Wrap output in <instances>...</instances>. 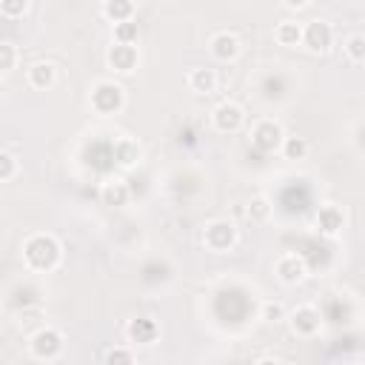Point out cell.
I'll return each mask as SVG.
<instances>
[{"label":"cell","instance_id":"obj_23","mask_svg":"<svg viewBox=\"0 0 365 365\" xmlns=\"http://www.w3.org/2000/svg\"><path fill=\"white\" fill-rule=\"evenodd\" d=\"M114 40L117 43H137V23H114Z\"/></svg>","mask_w":365,"mask_h":365},{"label":"cell","instance_id":"obj_13","mask_svg":"<svg viewBox=\"0 0 365 365\" xmlns=\"http://www.w3.org/2000/svg\"><path fill=\"white\" fill-rule=\"evenodd\" d=\"M342 222H345V217H342V211L336 205H322L319 214H317V228L322 234H328V237L339 234L342 231Z\"/></svg>","mask_w":365,"mask_h":365},{"label":"cell","instance_id":"obj_4","mask_svg":"<svg viewBox=\"0 0 365 365\" xmlns=\"http://www.w3.org/2000/svg\"><path fill=\"white\" fill-rule=\"evenodd\" d=\"M237 240V231L228 220H214L205 225V234H202V242L211 248V251H228Z\"/></svg>","mask_w":365,"mask_h":365},{"label":"cell","instance_id":"obj_8","mask_svg":"<svg viewBox=\"0 0 365 365\" xmlns=\"http://www.w3.org/2000/svg\"><path fill=\"white\" fill-rule=\"evenodd\" d=\"M108 66H111L114 71L128 74V71L137 66V48H134V43H114V46L108 48Z\"/></svg>","mask_w":365,"mask_h":365},{"label":"cell","instance_id":"obj_12","mask_svg":"<svg viewBox=\"0 0 365 365\" xmlns=\"http://www.w3.org/2000/svg\"><path fill=\"white\" fill-rule=\"evenodd\" d=\"M211 54L217 60H234L240 54V40L228 31H220V34L211 37Z\"/></svg>","mask_w":365,"mask_h":365},{"label":"cell","instance_id":"obj_3","mask_svg":"<svg viewBox=\"0 0 365 365\" xmlns=\"http://www.w3.org/2000/svg\"><path fill=\"white\" fill-rule=\"evenodd\" d=\"M251 143H254V148L262 151V154L277 151V148L282 145V125L274 123V120L257 123V125H254V134H251Z\"/></svg>","mask_w":365,"mask_h":365},{"label":"cell","instance_id":"obj_20","mask_svg":"<svg viewBox=\"0 0 365 365\" xmlns=\"http://www.w3.org/2000/svg\"><path fill=\"white\" fill-rule=\"evenodd\" d=\"M282 154H285L288 160H302V157L308 154V143H305L302 137H285V140H282Z\"/></svg>","mask_w":365,"mask_h":365},{"label":"cell","instance_id":"obj_26","mask_svg":"<svg viewBox=\"0 0 365 365\" xmlns=\"http://www.w3.org/2000/svg\"><path fill=\"white\" fill-rule=\"evenodd\" d=\"M14 168H17L14 157H11L9 151H3V154H0V180H3V182H9V180L14 177Z\"/></svg>","mask_w":365,"mask_h":365},{"label":"cell","instance_id":"obj_2","mask_svg":"<svg viewBox=\"0 0 365 365\" xmlns=\"http://www.w3.org/2000/svg\"><path fill=\"white\" fill-rule=\"evenodd\" d=\"M123 103H125V94H123V88H120L117 83L103 80V83H97L94 91H91V108H94L97 114H114V111L123 108Z\"/></svg>","mask_w":365,"mask_h":365},{"label":"cell","instance_id":"obj_24","mask_svg":"<svg viewBox=\"0 0 365 365\" xmlns=\"http://www.w3.org/2000/svg\"><path fill=\"white\" fill-rule=\"evenodd\" d=\"M26 9H29V0H0V11L6 14V17H23L26 14Z\"/></svg>","mask_w":365,"mask_h":365},{"label":"cell","instance_id":"obj_5","mask_svg":"<svg viewBox=\"0 0 365 365\" xmlns=\"http://www.w3.org/2000/svg\"><path fill=\"white\" fill-rule=\"evenodd\" d=\"M60 351H63V336H60V331L43 328V331L34 334V339H31V354H34L37 359H54Z\"/></svg>","mask_w":365,"mask_h":365},{"label":"cell","instance_id":"obj_17","mask_svg":"<svg viewBox=\"0 0 365 365\" xmlns=\"http://www.w3.org/2000/svg\"><path fill=\"white\" fill-rule=\"evenodd\" d=\"M114 160L120 163V165H134L137 160H140V145L134 143V140H117L114 143Z\"/></svg>","mask_w":365,"mask_h":365},{"label":"cell","instance_id":"obj_9","mask_svg":"<svg viewBox=\"0 0 365 365\" xmlns=\"http://www.w3.org/2000/svg\"><path fill=\"white\" fill-rule=\"evenodd\" d=\"M125 334H128V339L137 342V345H151V342L157 339V334H160V325H157L151 317H137V319L128 322Z\"/></svg>","mask_w":365,"mask_h":365},{"label":"cell","instance_id":"obj_28","mask_svg":"<svg viewBox=\"0 0 365 365\" xmlns=\"http://www.w3.org/2000/svg\"><path fill=\"white\" fill-rule=\"evenodd\" d=\"M106 362H134V354L131 351H123V348H111L106 354Z\"/></svg>","mask_w":365,"mask_h":365},{"label":"cell","instance_id":"obj_22","mask_svg":"<svg viewBox=\"0 0 365 365\" xmlns=\"http://www.w3.org/2000/svg\"><path fill=\"white\" fill-rule=\"evenodd\" d=\"M345 51H348V57H351L354 63H365V34H354V37H348Z\"/></svg>","mask_w":365,"mask_h":365},{"label":"cell","instance_id":"obj_15","mask_svg":"<svg viewBox=\"0 0 365 365\" xmlns=\"http://www.w3.org/2000/svg\"><path fill=\"white\" fill-rule=\"evenodd\" d=\"M188 86H191L197 94H211V91L217 88V74H214V68H191Z\"/></svg>","mask_w":365,"mask_h":365},{"label":"cell","instance_id":"obj_27","mask_svg":"<svg viewBox=\"0 0 365 365\" xmlns=\"http://www.w3.org/2000/svg\"><path fill=\"white\" fill-rule=\"evenodd\" d=\"M282 317H285V308L279 302H265L262 305V319L265 322H279Z\"/></svg>","mask_w":365,"mask_h":365},{"label":"cell","instance_id":"obj_11","mask_svg":"<svg viewBox=\"0 0 365 365\" xmlns=\"http://www.w3.org/2000/svg\"><path fill=\"white\" fill-rule=\"evenodd\" d=\"M291 325H294L297 334L314 336V334L319 331V311L311 308V305H302V308H297V311L291 314Z\"/></svg>","mask_w":365,"mask_h":365},{"label":"cell","instance_id":"obj_6","mask_svg":"<svg viewBox=\"0 0 365 365\" xmlns=\"http://www.w3.org/2000/svg\"><path fill=\"white\" fill-rule=\"evenodd\" d=\"M242 120H245L242 108H240L237 103H231V100H225V103H220V106L214 108V125H217V131H222V134L240 131Z\"/></svg>","mask_w":365,"mask_h":365},{"label":"cell","instance_id":"obj_7","mask_svg":"<svg viewBox=\"0 0 365 365\" xmlns=\"http://www.w3.org/2000/svg\"><path fill=\"white\" fill-rule=\"evenodd\" d=\"M302 43L311 48V51H325L331 46V26L322 23V20H311L305 29H302Z\"/></svg>","mask_w":365,"mask_h":365},{"label":"cell","instance_id":"obj_1","mask_svg":"<svg viewBox=\"0 0 365 365\" xmlns=\"http://www.w3.org/2000/svg\"><path fill=\"white\" fill-rule=\"evenodd\" d=\"M23 259L31 271H51L60 262V242L51 234H34L23 242Z\"/></svg>","mask_w":365,"mask_h":365},{"label":"cell","instance_id":"obj_16","mask_svg":"<svg viewBox=\"0 0 365 365\" xmlns=\"http://www.w3.org/2000/svg\"><path fill=\"white\" fill-rule=\"evenodd\" d=\"M103 14H106L108 20H114V23H125V20H131V14H134V0H106Z\"/></svg>","mask_w":365,"mask_h":365},{"label":"cell","instance_id":"obj_21","mask_svg":"<svg viewBox=\"0 0 365 365\" xmlns=\"http://www.w3.org/2000/svg\"><path fill=\"white\" fill-rule=\"evenodd\" d=\"M268 214H271L268 200H265V197H254L251 205H248V220H251V222H265Z\"/></svg>","mask_w":365,"mask_h":365},{"label":"cell","instance_id":"obj_10","mask_svg":"<svg viewBox=\"0 0 365 365\" xmlns=\"http://www.w3.org/2000/svg\"><path fill=\"white\" fill-rule=\"evenodd\" d=\"M277 274H279V279H282V282L297 285V282H302V279H305L308 268H305V259H302V257H297V254H285V257L277 262Z\"/></svg>","mask_w":365,"mask_h":365},{"label":"cell","instance_id":"obj_18","mask_svg":"<svg viewBox=\"0 0 365 365\" xmlns=\"http://www.w3.org/2000/svg\"><path fill=\"white\" fill-rule=\"evenodd\" d=\"M103 202L106 205H125L128 202V185L120 180H111L103 185Z\"/></svg>","mask_w":365,"mask_h":365},{"label":"cell","instance_id":"obj_29","mask_svg":"<svg viewBox=\"0 0 365 365\" xmlns=\"http://www.w3.org/2000/svg\"><path fill=\"white\" fill-rule=\"evenodd\" d=\"M282 3H285L288 9H305V6L311 3V0H282Z\"/></svg>","mask_w":365,"mask_h":365},{"label":"cell","instance_id":"obj_14","mask_svg":"<svg viewBox=\"0 0 365 365\" xmlns=\"http://www.w3.org/2000/svg\"><path fill=\"white\" fill-rule=\"evenodd\" d=\"M54 80H57V71H54L51 63H34V66L29 68V83H31V88L46 91V88L54 86Z\"/></svg>","mask_w":365,"mask_h":365},{"label":"cell","instance_id":"obj_19","mask_svg":"<svg viewBox=\"0 0 365 365\" xmlns=\"http://www.w3.org/2000/svg\"><path fill=\"white\" fill-rule=\"evenodd\" d=\"M277 40H279L282 46H297V43H302V26L294 23V20L279 23V26H277Z\"/></svg>","mask_w":365,"mask_h":365},{"label":"cell","instance_id":"obj_25","mask_svg":"<svg viewBox=\"0 0 365 365\" xmlns=\"http://www.w3.org/2000/svg\"><path fill=\"white\" fill-rule=\"evenodd\" d=\"M14 60H17V48L11 43H0V68L3 71H11L14 68Z\"/></svg>","mask_w":365,"mask_h":365}]
</instances>
